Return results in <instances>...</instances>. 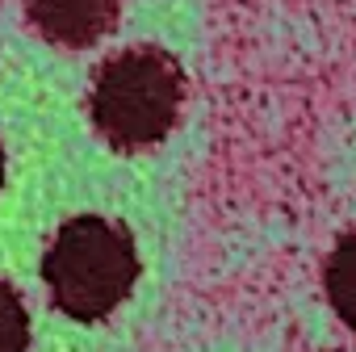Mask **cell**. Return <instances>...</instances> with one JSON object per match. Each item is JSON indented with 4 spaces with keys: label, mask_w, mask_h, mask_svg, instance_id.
I'll list each match as a JSON object with an SVG mask.
<instances>
[{
    "label": "cell",
    "mask_w": 356,
    "mask_h": 352,
    "mask_svg": "<svg viewBox=\"0 0 356 352\" xmlns=\"http://www.w3.org/2000/svg\"><path fill=\"white\" fill-rule=\"evenodd\" d=\"M42 277L67 319L101 323L130 298L138 281V252L126 227L80 214L55 231L42 256Z\"/></svg>",
    "instance_id": "1"
},
{
    "label": "cell",
    "mask_w": 356,
    "mask_h": 352,
    "mask_svg": "<svg viewBox=\"0 0 356 352\" xmlns=\"http://www.w3.org/2000/svg\"><path fill=\"white\" fill-rule=\"evenodd\" d=\"M185 101V72L168 51L134 47L113 55L88 97L92 126L118 151H143L168 138Z\"/></svg>",
    "instance_id": "2"
},
{
    "label": "cell",
    "mask_w": 356,
    "mask_h": 352,
    "mask_svg": "<svg viewBox=\"0 0 356 352\" xmlns=\"http://www.w3.org/2000/svg\"><path fill=\"white\" fill-rule=\"evenodd\" d=\"M122 13V0H26L30 26L67 51L101 42Z\"/></svg>",
    "instance_id": "3"
},
{
    "label": "cell",
    "mask_w": 356,
    "mask_h": 352,
    "mask_svg": "<svg viewBox=\"0 0 356 352\" xmlns=\"http://www.w3.org/2000/svg\"><path fill=\"white\" fill-rule=\"evenodd\" d=\"M323 289H327L331 310L348 327H356V231L335 239V248L323 264Z\"/></svg>",
    "instance_id": "4"
},
{
    "label": "cell",
    "mask_w": 356,
    "mask_h": 352,
    "mask_svg": "<svg viewBox=\"0 0 356 352\" xmlns=\"http://www.w3.org/2000/svg\"><path fill=\"white\" fill-rule=\"evenodd\" d=\"M30 348V314L9 281H0V352H26Z\"/></svg>",
    "instance_id": "5"
},
{
    "label": "cell",
    "mask_w": 356,
    "mask_h": 352,
    "mask_svg": "<svg viewBox=\"0 0 356 352\" xmlns=\"http://www.w3.org/2000/svg\"><path fill=\"white\" fill-rule=\"evenodd\" d=\"M0 185H5V147H0Z\"/></svg>",
    "instance_id": "6"
}]
</instances>
